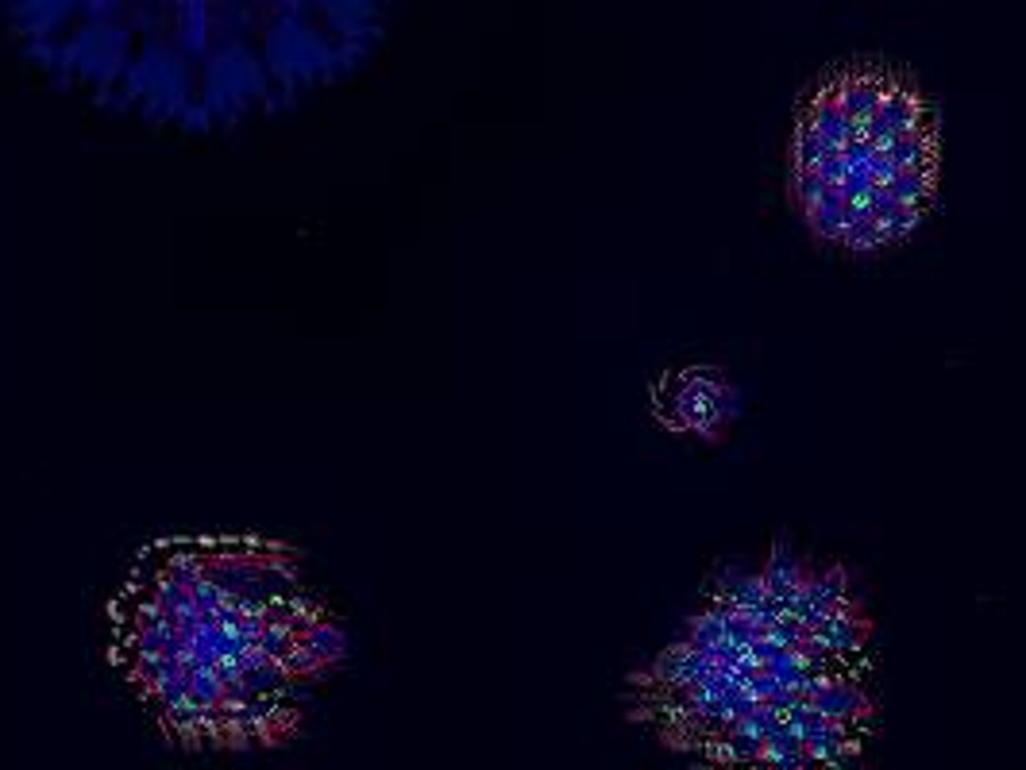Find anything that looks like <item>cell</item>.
<instances>
[{"label": "cell", "instance_id": "1", "mask_svg": "<svg viewBox=\"0 0 1026 770\" xmlns=\"http://www.w3.org/2000/svg\"><path fill=\"white\" fill-rule=\"evenodd\" d=\"M347 651L305 551L258 532L148 540L104 605V659L182 751L286 743Z\"/></svg>", "mask_w": 1026, "mask_h": 770}, {"label": "cell", "instance_id": "2", "mask_svg": "<svg viewBox=\"0 0 1026 770\" xmlns=\"http://www.w3.org/2000/svg\"><path fill=\"white\" fill-rule=\"evenodd\" d=\"M876 620L842 563L788 543L722 571L680 636L629 675L660 740L699 756L756 712L791 717L837 675H872Z\"/></svg>", "mask_w": 1026, "mask_h": 770}, {"label": "cell", "instance_id": "3", "mask_svg": "<svg viewBox=\"0 0 1026 770\" xmlns=\"http://www.w3.org/2000/svg\"><path fill=\"white\" fill-rule=\"evenodd\" d=\"M938 189V112L900 70L842 66L799 101L788 197L819 243L884 255L923 228Z\"/></svg>", "mask_w": 1026, "mask_h": 770}, {"label": "cell", "instance_id": "4", "mask_svg": "<svg viewBox=\"0 0 1026 770\" xmlns=\"http://www.w3.org/2000/svg\"><path fill=\"white\" fill-rule=\"evenodd\" d=\"M680 386H668L664 397V420L668 417H683L680 428L694 435H714V424H722L730 417L733 393L722 382V374L714 370H683L675 378Z\"/></svg>", "mask_w": 1026, "mask_h": 770}]
</instances>
